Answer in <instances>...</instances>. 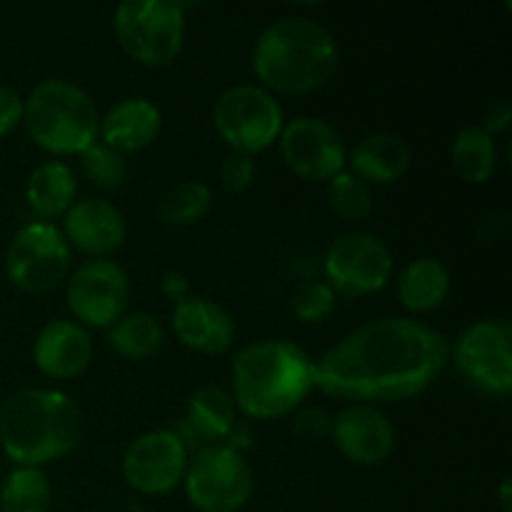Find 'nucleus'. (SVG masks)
Returning a JSON list of instances; mask_svg holds the SVG:
<instances>
[{
    "label": "nucleus",
    "instance_id": "obj_1",
    "mask_svg": "<svg viewBox=\"0 0 512 512\" xmlns=\"http://www.w3.org/2000/svg\"><path fill=\"white\" fill-rule=\"evenodd\" d=\"M450 360V343L430 325L380 318L360 325L315 363V388L345 400L415 398L438 380Z\"/></svg>",
    "mask_w": 512,
    "mask_h": 512
},
{
    "label": "nucleus",
    "instance_id": "obj_2",
    "mask_svg": "<svg viewBox=\"0 0 512 512\" xmlns=\"http://www.w3.org/2000/svg\"><path fill=\"white\" fill-rule=\"evenodd\" d=\"M83 430L78 403L60 390H18L0 408V445L18 468L63 458L78 448Z\"/></svg>",
    "mask_w": 512,
    "mask_h": 512
},
{
    "label": "nucleus",
    "instance_id": "obj_3",
    "mask_svg": "<svg viewBox=\"0 0 512 512\" xmlns=\"http://www.w3.org/2000/svg\"><path fill=\"white\" fill-rule=\"evenodd\" d=\"M315 388V363L300 345L260 340L233 358V403L248 418L288 415Z\"/></svg>",
    "mask_w": 512,
    "mask_h": 512
},
{
    "label": "nucleus",
    "instance_id": "obj_4",
    "mask_svg": "<svg viewBox=\"0 0 512 512\" xmlns=\"http://www.w3.org/2000/svg\"><path fill=\"white\" fill-rule=\"evenodd\" d=\"M340 50L323 23L305 15H283L265 25L253 48V68L268 88L308 93L338 70Z\"/></svg>",
    "mask_w": 512,
    "mask_h": 512
},
{
    "label": "nucleus",
    "instance_id": "obj_5",
    "mask_svg": "<svg viewBox=\"0 0 512 512\" xmlns=\"http://www.w3.org/2000/svg\"><path fill=\"white\" fill-rule=\"evenodd\" d=\"M23 123L40 148L58 155L88 150L100 128L93 98L63 78L43 80L30 90L23 100Z\"/></svg>",
    "mask_w": 512,
    "mask_h": 512
},
{
    "label": "nucleus",
    "instance_id": "obj_6",
    "mask_svg": "<svg viewBox=\"0 0 512 512\" xmlns=\"http://www.w3.org/2000/svg\"><path fill=\"white\" fill-rule=\"evenodd\" d=\"M113 30L135 60L165 65L183 48L185 5L178 0H123L115 8Z\"/></svg>",
    "mask_w": 512,
    "mask_h": 512
},
{
    "label": "nucleus",
    "instance_id": "obj_7",
    "mask_svg": "<svg viewBox=\"0 0 512 512\" xmlns=\"http://www.w3.org/2000/svg\"><path fill=\"white\" fill-rule=\"evenodd\" d=\"M213 123L235 153L253 155L280 138L283 108L268 88L233 85L215 100Z\"/></svg>",
    "mask_w": 512,
    "mask_h": 512
},
{
    "label": "nucleus",
    "instance_id": "obj_8",
    "mask_svg": "<svg viewBox=\"0 0 512 512\" xmlns=\"http://www.w3.org/2000/svg\"><path fill=\"white\" fill-rule=\"evenodd\" d=\"M183 483L200 512H235L253 493V470L230 445H210L190 460Z\"/></svg>",
    "mask_w": 512,
    "mask_h": 512
},
{
    "label": "nucleus",
    "instance_id": "obj_9",
    "mask_svg": "<svg viewBox=\"0 0 512 512\" xmlns=\"http://www.w3.org/2000/svg\"><path fill=\"white\" fill-rule=\"evenodd\" d=\"M453 360L473 388L503 398L512 390V325L503 318L478 320L455 340Z\"/></svg>",
    "mask_w": 512,
    "mask_h": 512
},
{
    "label": "nucleus",
    "instance_id": "obj_10",
    "mask_svg": "<svg viewBox=\"0 0 512 512\" xmlns=\"http://www.w3.org/2000/svg\"><path fill=\"white\" fill-rule=\"evenodd\" d=\"M325 283L335 295L360 298L378 293L393 273V255L388 245L373 233L353 230L333 240L325 253Z\"/></svg>",
    "mask_w": 512,
    "mask_h": 512
},
{
    "label": "nucleus",
    "instance_id": "obj_11",
    "mask_svg": "<svg viewBox=\"0 0 512 512\" xmlns=\"http://www.w3.org/2000/svg\"><path fill=\"white\" fill-rule=\"evenodd\" d=\"M70 270V245L50 223H30L15 233L5 253V273L28 293L55 288Z\"/></svg>",
    "mask_w": 512,
    "mask_h": 512
},
{
    "label": "nucleus",
    "instance_id": "obj_12",
    "mask_svg": "<svg viewBox=\"0 0 512 512\" xmlns=\"http://www.w3.org/2000/svg\"><path fill=\"white\" fill-rule=\"evenodd\" d=\"M130 283L118 263L105 258L78 265L68 280V308L93 328H110L128 308Z\"/></svg>",
    "mask_w": 512,
    "mask_h": 512
},
{
    "label": "nucleus",
    "instance_id": "obj_13",
    "mask_svg": "<svg viewBox=\"0 0 512 512\" xmlns=\"http://www.w3.org/2000/svg\"><path fill=\"white\" fill-rule=\"evenodd\" d=\"M188 468V448L173 430H153L128 445L123 455V475L130 488L145 495H165L183 480Z\"/></svg>",
    "mask_w": 512,
    "mask_h": 512
},
{
    "label": "nucleus",
    "instance_id": "obj_14",
    "mask_svg": "<svg viewBox=\"0 0 512 512\" xmlns=\"http://www.w3.org/2000/svg\"><path fill=\"white\" fill-rule=\"evenodd\" d=\"M280 150L288 168L305 180H330L348 163L340 130L320 118H295L283 125Z\"/></svg>",
    "mask_w": 512,
    "mask_h": 512
},
{
    "label": "nucleus",
    "instance_id": "obj_15",
    "mask_svg": "<svg viewBox=\"0 0 512 512\" xmlns=\"http://www.w3.org/2000/svg\"><path fill=\"white\" fill-rule=\"evenodd\" d=\"M340 453L358 465H378L395 450V428L373 405H350L330 425Z\"/></svg>",
    "mask_w": 512,
    "mask_h": 512
},
{
    "label": "nucleus",
    "instance_id": "obj_16",
    "mask_svg": "<svg viewBox=\"0 0 512 512\" xmlns=\"http://www.w3.org/2000/svg\"><path fill=\"white\" fill-rule=\"evenodd\" d=\"M173 330L180 343L210 355L225 353L235 340V323L228 310L215 300L198 295H188L175 303Z\"/></svg>",
    "mask_w": 512,
    "mask_h": 512
},
{
    "label": "nucleus",
    "instance_id": "obj_17",
    "mask_svg": "<svg viewBox=\"0 0 512 512\" xmlns=\"http://www.w3.org/2000/svg\"><path fill=\"white\" fill-rule=\"evenodd\" d=\"M125 235H128V225H125L123 213L108 200H78L65 213V240L83 253H110L123 245Z\"/></svg>",
    "mask_w": 512,
    "mask_h": 512
},
{
    "label": "nucleus",
    "instance_id": "obj_18",
    "mask_svg": "<svg viewBox=\"0 0 512 512\" xmlns=\"http://www.w3.org/2000/svg\"><path fill=\"white\" fill-rule=\"evenodd\" d=\"M33 360L50 378H73L93 360V340L83 325L73 320H53L33 343Z\"/></svg>",
    "mask_w": 512,
    "mask_h": 512
},
{
    "label": "nucleus",
    "instance_id": "obj_19",
    "mask_svg": "<svg viewBox=\"0 0 512 512\" xmlns=\"http://www.w3.org/2000/svg\"><path fill=\"white\" fill-rule=\"evenodd\" d=\"M163 125L158 105L148 98H123L100 118L103 143L118 153L140 150L153 143Z\"/></svg>",
    "mask_w": 512,
    "mask_h": 512
},
{
    "label": "nucleus",
    "instance_id": "obj_20",
    "mask_svg": "<svg viewBox=\"0 0 512 512\" xmlns=\"http://www.w3.org/2000/svg\"><path fill=\"white\" fill-rule=\"evenodd\" d=\"M348 160L353 165L350 173L358 175L360 180L385 185L398 180L410 168L413 155H410L408 143L400 135L373 133L355 143Z\"/></svg>",
    "mask_w": 512,
    "mask_h": 512
},
{
    "label": "nucleus",
    "instance_id": "obj_21",
    "mask_svg": "<svg viewBox=\"0 0 512 512\" xmlns=\"http://www.w3.org/2000/svg\"><path fill=\"white\" fill-rule=\"evenodd\" d=\"M78 193V180L73 168L63 160H45L30 173L25 185V198L28 205L40 218H55V215L68 213Z\"/></svg>",
    "mask_w": 512,
    "mask_h": 512
},
{
    "label": "nucleus",
    "instance_id": "obj_22",
    "mask_svg": "<svg viewBox=\"0 0 512 512\" xmlns=\"http://www.w3.org/2000/svg\"><path fill=\"white\" fill-rule=\"evenodd\" d=\"M450 270L438 258H418L400 273L398 298L413 313L433 310L448 298Z\"/></svg>",
    "mask_w": 512,
    "mask_h": 512
},
{
    "label": "nucleus",
    "instance_id": "obj_23",
    "mask_svg": "<svg viewBox=\"0 0 512 512\" xmlns=\"http://www.w3.org/2000/svg\"><path fill=\"white\" fill-rule=\"evenodd\" d=\"M453 168L465 183H485L498 165V148L488 130L468 125L453 140Z\"/></svg>",
    "mask_w": 512,
    "mask_h": 512
},
{
    "label": "nucleus",
    "instance_id": "obj_24",
    "mask_svg": "<svg viewBox=\"0 0 512 512\" xmlns=\"http://www.w3.org/2000/svg\"><path fill=\"white\" fill-rule=\"evenodd\" d=\"M105 340L123 358L145 360L163 345V328L150 313H128L110 325Z\"/></svg>",
    "mask_w": 512,
    "mask_h": 512
},
{
    "label": "nucleus",
    "instance_id": "obj_25",
    "mask_svg": "<svg viewBox=\"0 0 512 512\" xmlns=\"http://www.w3.org/2000/svg\"><path fill=\"white\" fill-rule=\"evenodd\" d=\"M188 423L203 440L225 438L235 423L233 398L215 385H203L188 400Z\"/></svg>",
    "mask_w": 512,
    "mask_h": 512
},
{
    "label": "nucleus",
    "instance_id": "obj_26",
    "mask_svg": "<svg viewBox=\"0 0 512 512\" xmlns=\"http://www.w3.org/2000/svg\"><path fill=\"white\" fill-rule=\"evenodd\" d=\"M53 493L38 468H15L0 490V512H50Z\"/></svg>",
    "mask_w": 512,
    "mask_h": 512
},
{
    "label": "nucleus",
    "instance_id": "obj_27",
    "mask_svg": "<svg viewBox=\"0 0 512 512\" xmlns=\"http://www.w3.org/2000/svg\"><path fill=\"white\" fill-rule=\"evenodd\" d=\"M213 205V193L203 180H183L158 200V218L173 228H185L203 218Z\"/></svg>",
    "mask_w": 512,
    "mask_h": 512
},
{
    "label": "nucleus",
    "instance_id": "obj_28",
    "mask_svg": "<svg viewBox=\"0 0 512 512\" xmlns=\"http://www.w3.org/2000/svg\"><path fill=\"white\" fill-rule=\"evenodd\" d=\"M328 203L345 220H365L373 213V193L368 183L348 170H340L328 180Z\"/></svg>",
    "mask_w": 512,
    "mask_h": 512
},
{
    "label": "nucleus",
    "instance_id": "obj_29",
    "mask_svg": "<svg viewBox=\"0 0 512 512\" xmlns=\"http://www.w3.org/2000/svg\"><path fill=\"white\" fill-rule=\"evenodd\" d=\"M80 163H83V173L88 175L90 183L103 190L120 188L125 183V175H128V163H125L123 153L113 150L110 145L98 143V140L80 153Z\"/></svg>",
    "mask_w": 512,
    "mask_h": 512
},
{
    "label": "nucleus",
    "instance_id": "obj_30",
    "mask_svg": "<svg viewBox=\"0 0 512 512\" xmlns=\"http://www.w3.org/2000/svg\"><path fill=\"white\" fill-rule=\"evenodd\" d=\"M335 290L325 280H310L293 293L290 308L303 323H323L335 310Z\"/></svg>",
    "mask_w": 512,
    "mask_h": 512
},
{
    "label": "nucleus",
    "instance_id": "obj_31",
    "mask_svg": "<svg viewBox=\"0 0 512 512\" xmlns=\"http://www.w3.org/2000/svg\"><path fill=\"white\" fill-rule=\"evenodd\" d=\"M255 178V163H253V155H245V153H230L228 158L223 160L220 165V180H223L225 190L230 193H240V190L248 188Z\"/></svg>",
    "mask_w": 512,
    "mask_h": 512
},
{
    "label": "nucleus",
    "instance_id": "obj_32",
    "mask_svg": "<svg viewBox=\"0 0 512 512\" xmlns=\"http://www.w3.org/2000/svg\"><path fill=\"white\" fill-rule=\"evenodd\" d=\"M330 415L323 408H305L295 415L293 420V433L300 440H308V443H318V440L328 438L330 435Z\"/></svg>",
    "mask_w": 512,
    "mask_h": 512
},
{
    "label": "nucleus",
    "instance_id": "obj_33",
    "mask_svg": "<svg viewBox=\"0 0 512 512\" xmlns=\"http://www.w3.org/2000/svg\"><path fill=\"white\" fill-rule=\"evenodd\" d=\"M20 120H23V98L18 95V90L0 83V138L8 135Z\"/></svg>",
    "mask_w": 512,
    "mask_h": 512
},
{
    "label": "nucleus",
    "instance_id": "obj_34",
    "mask_svg": "<svg viewBox=\"0 0 512 512\" xmlns=\"http://www.w3.org/2000/svg\"><path fill=\"white\" fill-rule=\"evenodd\" d=\"M508 123H510V103L505 98L495 100L493 108H490V113H488V118H485L483 130H488V133L493 135L495 130H503Z\"/></svg>",
    "mask_w": 512,
    "mask_h": 512
},
{
    "label": "nucleus",
    "instance_id": "obj_35",
    "mask_svg": "<svg viewBox=\"0 0 512 512\" xmlns=\"http://www.w3.org/2000/svg\"><path fill=\"white\" fill-rule=\"evenodd\" d=\"M163 290L165 295H170V298L175 300V303H180V300L188 298V280L180 273H168L163 278Z\"/></svg>",
    "mask_w": 512,
    "mask_h": 512
},
{
    "label": "nucleus",
    "instance_id": "obj_36",
    "mask_svg": "<svg viewBox=\"0 0 512 512\" xmlns=\"http://www.w3.org/2000/svg\"><path fill=\"white\" fill-rule=\"evenodd\" d=\"M500 503H503L505 512H512V508H510V478H505L503 485H500Z\"/></svg>",
    "mask_w": 512,
    "mask_h": 512
}]
</instances>
